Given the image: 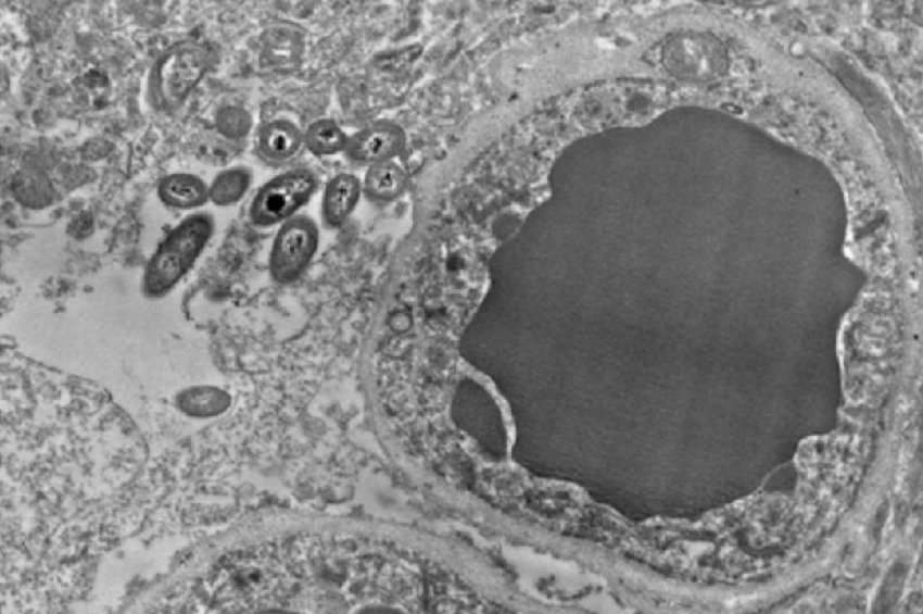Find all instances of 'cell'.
Returning <instances> with one entry per match:
<instances>
[{
	"instance_id": "cell-1",
	"label": "cell",
	"mask_w": 923,
	"mask_h": 614,
	"mask_svg": "<svg viewBox=\"0 0 923 614\" xmlns=\"http://www.w3.org/2000/svg\"><path fill=\"white\" fill-rule=\"evenodd\" d=\"M214 229L212 216L195 213L173 228L157 248L146 274L148 291L169 290L193 265Z\"/></svg>"
},
{
	"instance_id": "cell-2",
	"label": "cell",
	"mask_w": 923,
	"mask_h": 614,
	"mask_svg": "<svg viewBox=\"0 0 923 614\" xmlns=\"http://www.w3.org/2000/svg\"><path fill=\"white\" fill-rule=\"evenodd\" d=\"M318 184L317 174L309 167H294L274 176L254 195L249 209L251 222L262 228L283 223L311 200Z\"/></svg>"
},
{
	"instance_id": "cell-3",
	"label": "cell",
	"mask_w": 923,
	"mask_h": 614,
	"mask_svg": "<svg viewBox=\"0 0 923 614\" xmlns=\"http://www.w3.org/2000/svg\"><path fill=\"white\" fill-rule=\"evenodd\" d=\"M319 247L316 222L305 214H295L281 223L273 240L268 271L280 285L296 281L312 263Z\"/></svg>"
},
{
	"instance_id": "cell-4",
	"label": "cell",
	"mask_w": 923,
	"mask_h": 614,
	"mask_svg": "<svg viewBox=\"0 0 923 614\" xmlns=\"http://www.w3.org/2000/svg\"><path fill=\"white\" fill-rule=\"evenodd\" d=\"M207 53L197 42L180 41L159 60L152 78L156 101L175 108L188 97L207 68Z\"/></svg>"
},
{
	"instance_id": "cell-5",
	"label": "cell",
	"mask_w": 923,
	"mask_h": 614,
	"mask_svg": "<svg viewBox=\"0 0 923 614\" xmlns=\"http://www.w3.org/2000/svg\"><path fill=\"white\" fill-rule=\"evenodd\" d=\"M406 135L403 128L388 121L368 125L347 137L345 156L359 164L391 161L403 152Z\"/></svg>"
},
{
	"instance_id": "cell-6",
	"label": "cell",
	"mask_w": 923,
	"mask_h": 614,
	"mask_svg": "<svg viewBox=\"0 0 923 614\" xmlns=\"http://www.w3.org/2000/svg\"><path fill=\"white\" fill-rule=\"evenodd\" d=\"M303 146V131L295 123L286 118L267 121L256 131V152L263 161L270 164L290 162Z\"/></svg>"
},
{
	"instance_id": "cell-7",
	"label": "cell",
	"mask_w": 923,
	"mask_h": 614,
	"mask_svg": "<svg viewBox=\"0 0 923 614\" xmlns=\"http://www.w3.org/2000/svg\"><path fill=\"white\" fill-rule=\"evenodd\" d=\"M362 191L359 179L350 173L332 176L326 184L321 198V221L328 228L340 227L358 202Z\"/></svg>"
},
{
	"instance_id": "cell-8",
	"label": "cell",
	"mask_w": 923,
	"mask_h": 614,
	"mask_svg": "<svg viewBox=\"0 0 923 614\" xmlns=\"http://www.w3.org/2000/svg\"><path fill=\"white\" fill-rule=\"evenodd\" d=\"M160 199L178 209H192L208 200V187L198 176L176 173L164 177L157 187Z\"/></svg>"
},
{
	"instance_id": "cell-9",
	"label": "cell",
	"mask_w": 923,
	"mask_h": 614,
	"mask_svg": "<svg viewBox=\"0 0 923 614\" xmlns=\"http://www.w3.org/2000/svg\"><path fill=\"white\" fill-rule=\"evenodd\" d=\"M405 171L392 161L369 165L364 179L366 196L379 202H389L403 193L406 188Z\"/></svg>"
},
{
	"instance_id": "cell-10",
	"label": "cell",
	"mask_w": 923,
	"mask_h": 614,
	"mask_svg": "<svg viewBox=\"0 0 923 614\" xmlns=\"http://www.w3.org/2000/svg\"><path fill=\"white\" fill-rule=\"evenodd\" d=\"M305 148L317 156L334 155L344 151L347 136L331 118H319L303 131Z\"/></svg>"
},
{
	"instance_id": "cell-11",
	"label": "cell",
	"mask_w": 923,
	"mask_h": 614,
	"mask_svg": "<svg viewBox=\"0 0 923 614\" xmlns=\"http://www.w3.org/2000/svg\"><path fill=\"white\" fill-rule=\"evenodd\" d=\"M253 175L245 166L222 171L208 187V199L216 205H230L240 201L250 189Z\"/></svg>"
},
{
	"instance_id": "cell-12",
	"label": "cell",
	"mask_w": 923,
	"mask_h": 614,
	"mask_svg": "<svg viewBox=\"0 0 923 614\" xmlns=\"http://www.w3.org/2000/svg\"><path fill=\"white\" fill-rule=\"evenodd\" d=\"M14 196L24 205L39 208L49 204L53 198V187L43 173L22 171L13 180Z\"/></svg>"
},
{
	"instance_id": "cell-13",
	"label": "cell",
	"mask_w": 923,
	"mask_h": 614,
	"mask_svg": "<svg viewBox=\"0 0 923 614\" xmlns=\"http://www.w3.org/2000/svg\"><path fill=\"white\" fill-rule=\"evenodd\" d=\"M229 396L215 387L191 388L179 397L180 408L193 416H212L229 405Z\"/></svg>"
},
{
	"instance_id": "cell-14",
	"label": "cell",
	"mask_w": 923,
	"mask_h": 614,
	"mask_svg": "<svg viewBox=\"0 0 923 614\" xmlns=\"http://www.w3.org/2000/svg\"><path fill=\"white\" fill-rule=\"evenodd\" d=\"M217 130L228 138L244 137L251 129L252 117L250 113L239 106H226L220 109L215 116Z\"/></svg>"
}]
</instances>
